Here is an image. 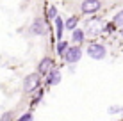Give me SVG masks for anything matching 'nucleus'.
I'll list each match as a JSON object with an SVG mask.
<instances>
[{
  "instance_id": "obj_1",
  "label": "nucleus",
  "mask_w": 123,
  "mask_h": 121,
  "mask_svg": "<svg viewBox=\"0 0 123 121\" xmlns=\"http://www.w3.org/2000/svg\"><path fill=\"white\" fill-rule=\"evenodd\" d=\"M87 55H89L91 59H95V61H102L107 55V48L102 43H91L89 46H87Z\"/></svg>"
},
{
  "instance_id": "obj_2",
  "label": "nucleus",
  "mask_w": 123,
  "mask_h": 121,
  "mask_svg": "<svg viewBox=\"0 0 123 121\" xmlns=\"http://www.w3.org/2000/svg\"><path fill=\"white\" fill-rule=\"evenodd\" d=\"M39 84H41V75L39 73H31L23 80V91L25 93H32V91H36L39 87Z\"/></svg>"
},
{
  "instance_id": "obj_3",
  "label": "nucleus",
  "mask_w": 123,
  "mask_h": 121,
  "mask_svg": "<svg viewBox=\"0 0 123 121\" xmlns=\"http://www.w3.org/2000/svg\"><path fill=\"white\" fill-rule=\"evenodd\" d=\"M100 9H102L100 0H82V4H80V11L84 14H93V12H98Z\"/></svg>"
},
{
  "instance_id": "obj_4",
  "label": "nucleus",
  "mask_w": 123,
  "mask_h": 121,
  "mask_svg": "<svg viewBox=\"0 0 123 121\" xmlns=\"http://www.w3.org/2000/svg\"><path fill=\"white\" fill-rule=\"evenodd\" d=\"M80 57H82V50H80L79 45H75V46H70V48H68V52L64 53V61L70 62V64H73V62H79Z\"/></svg>"
},
{
  "instance_id": "obj_5",
  "label": "nucleus",
  "mask_w": 123,
  "mask_h": 121,
  "mask_svg": "<svg viewBox=\"0 0 123 121\" xmlns=\"http://www.w3.org/2000/svg\"><path fill=\"white\" fill-rule=\"evenodd\" d=\"M52 69H54V59H50V57L41 59L39 64H37V73L39 75H48Z\"/></svg>"
},
{
  "instance_id": "obj_6",
  "label": "nucleus",
  "mask_w": 123,
  "mask_h": 121,
  "mask_svg": "<svg viewBox=\"0 0 123 121\" xmlns=\"http://www.w3.org/2000/svg\"><path fill=\"white\" fill-rule=\"evenodd\" d=\"M31 30L34 32V34H37V36H43L45 32H46V23H45V20H43V18H36V20L32 22Z\"/></svg>"
},
{
  "instance_id": "obj_7",
  "label": "nucleus",
  "mask_w": 123,
  "mask_h": 121,
  "mask_svg": "<svg viewBox=\"0 0 123 121\" xmlns=\"http://www.w3.org/2000/svg\"><path fill=\"white\" fill-rule=\"evenodd\" d=\"M46 86H57L59 84V82H61V71H59V69H55V68H54L52 69V71H50L48 75H46Z\"/></svg>"
},
{
  "instance_id": "obj_8",
  "label": "nucleus",
  "mask_w": 123,
  "mask_h": 121,
  "mask_svg": "<svg viewBox=\"0 0 123 121\" xmlns=\"http://www.w3.org/2000/svg\"><path fill=\"white\" fill-rule=\"evenodd\" d=\"M84 39H86V32H84L82 29H75V30H71V41H73L75 45H80Z\"/></svg>"
},
{
  "instance_id": "obj_9",
  "label": "nucleus",
  "mask_w": 123,
  "mask_h": 121,
  "mask_svg": "<svg viewBox=\"0 0 123 121\" xmlns=\"http://www.w3.org/2000/svg\"><path fill=\"white\" fill-rule=\"evenodd\" d=\"M54 22H55V32H57V37H59V41H61V37H62V29H64L66 25H64V22H62L59 16L54 20Z\"/></svg>"
},
{
  "instance_id": "obj_10",
  "label": "nucleus",
  "mask_w": 123,
  "mask_h": 121,
  "mask_svg": "<svg viewBox=\"0 0 123 121\" xmlns=\"http://www.w3.org/2000/svg\"><path fill=\"white\" fill-rule=\"evenodd\" d=\"M68 48H70V45H68L66 43V41H59V43H57V46H55V50H57V53H59V55H62V57H64V53L68 52Z\"/></svg>"
},
{
  "instance_id": "obj_11",
  "label": "nucleus",
  "mask_w": 123,
  "mask_h": 121,
  "mask_svg": "<svg viewBox=\"0 0 123 121\" xmlns=\"http://www.w3.org/2000/svg\"><path fill=\"white\" fill-rule=\"evenodd\" d=\"M77 23H79V18H77V16H70V18L64 22L66 29H70V30H75V29H77Z\"/></svg>"
},
{
  "instance_id": "obj_12",
  "label": "nucleus",
  "mask_w": 123,
  "mask_h": 121,
  "mask_svg": "<svg viewBox=\"0 0 123 121\" xmlns=\"http://www.w3.org/2000/svg\"><path fill=\"white\" fill-rule=\"evenodd\" d=\"M112 23L116 25V27H123V9L118 12L116 16H114V20H112Z\"/></svg>"
},
{
  "instance_id": "obj_13",
  "label": "nucleus",
  "mask_w": 123,
  "mask_h": 121,
  "mask_svg": "<svg viewBox=\"0 0 123 121\" xmlns=\"http://www.w3.org/2000/svg\"><path fill=\"white\" fill-rule=\"evenodd\" d=\"M87 30H89L91 34H96V32H100V22H91L89 27H87Z\"/></svg>"
},
{
  "instance_id": "obj_14",
  "label": "nucleus",
  "mask_w": 123,
  "mask_h": 121,
  "mask_svg": "<svg viewBox=\"0 0 123 121\" xmlns=\"http://www.w3.org/2000/svg\"><path fill=\"white\" fill-rule=\"evenodd\" d=\"M46 16H48V20H55L57 18V9L54 6H50L48 9H46Z\"/></svg>"
},
{
  "instance_id": "obj_15",
  "label": "nucleus",
  "mask_w": 123,
  "mask_h": 121,
  "mask_svg": "<svg viewBox=\"0 0 123 121\" xmlns=\"http://www.w3.org/2000/svg\"><path fill=\"white\" fill-rule=\"evenodd\" d=\"M0 121H12V112H4Z\"/></svg>"
},
{
  "instance_id": "obj_16",
  "label": "nucleus",
  "mask_w": 123,
  "mask_h": 121,
  "mask_svg": "<svg viewBox=\"0 0 123 121\" xmlns=\"http://www.w3.org/2000/svg\"><path fill=\"white\" fill-rule=\"evenodd\" d=\"M18 121H32V114H31V112H27V114H23Z\"/></svg>"
},
{
  "instance_id": "obj_17",
  "label": "nucleus",
  "mask_w": 123,
  "mask_h": 121,
  "mask_svg": "<svg viewBox=\"0 0 123 121\" xmlns=\"http://www.w3.org/2000/svg\"><path fill=\"white\" fill-rule=\"evenodd\" d=\"M121 36H123V27H121Z\"/></svg>"
}]
</instances>
